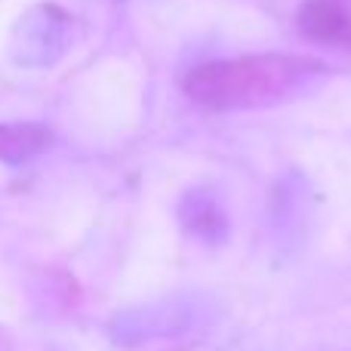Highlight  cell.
<instances>
[{
    "label": "cell",
    "mask_w": 351,
    "mask_h": 351,
    "mask_svg": "<svg viewBox=\"0 0 351 351\" xmlns=\"http://www.w3.org/2000/svg\"><path fill=\"white\" fill-rule=\"evenodd\" d=\"M330 68L311 56L256 53L194 65L182 90L206 111H262L315 93Z\"/></svg>",
    "instance_id": "1"
},
{
    "label": "cell",
    "mask_w": 351,
    "mask_h": 351,
    "mask_svg": "<svg viewBox=\"0 0 351 351\" xmlns=\"http://www.w3.org/2000/svg\"><path fill=\"white\" fill-rule=\"evenodd\" d=\"M71 16L56 3H37L12 28V62L25 68H47L65 56Z\"/></svg>",
    "instance_id": "2"
},
{
    "label": "cell",
    "mask_w": 351,
    "mask_h": 351,
    "mask_svg": "<svg viewBox=\"0 0 351 351\" xmlns=\"http://www.w3.org/2000/svg\"><path fill=\"white\" fill-rule=\"evenodd\" d=\"M53 145V130L34 121L0 123V164L22 167Z\"/></svg>",
    "instance_id": "3"
},
{
    "label": "cell",
    "mask_w": 351,
    "mask_h": 351,
    "mask_svg": "<svg viewBox=\"0 0 351 351\" xmlns=\"http://www.w3.org/2000/svg\"><path fill=\"white\" fill-rule=\"evenodd\" d=\"M299 28L315 40L351 43V10L346 0H308L299 12Z\"/></svg>",
    "instance_id": "4"
},
{
    "label": "cell",
    "mask_w": 351,
    "mask_h": 351,
    "mask_svg": "<svg viewBox=\"0 0 351 351\" xmlns=\"http://www.w3.org/2000/svg\"><path fill=\"white\" fill-rule=\"evenodd\" d=\"M182 216H185L188 228L197 231V234H204V237H213V231L225 228L222 213H219L216 200H213L206 191H191L188 194L185 206H182Z\"/></svg>",
    "instance_id": "5"
}]
</instances>
